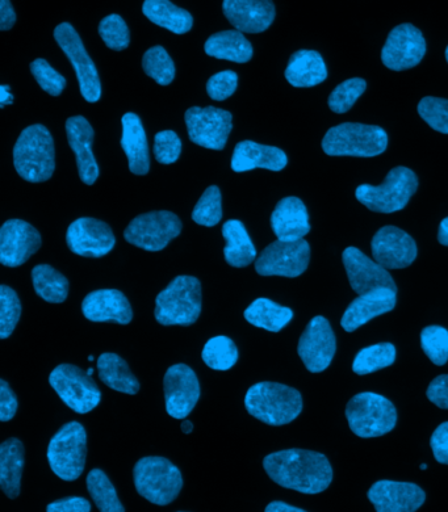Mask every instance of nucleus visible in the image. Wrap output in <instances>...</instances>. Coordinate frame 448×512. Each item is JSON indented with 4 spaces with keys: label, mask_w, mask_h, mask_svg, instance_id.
Masks as SVG:
<instances>
[{
    "label": "nucleus",
    "mask_w": 448,
    "mask_h": 512,
    "mask_svg": "<svg viewBox=\"0 0 448 512\" xmlns=\"http://www.w3.org/2000/svg\"><path fill=\"white\" fill-rule=\"evenodd\" d=\"M418 179L408 167H395L389 171L380 186L362 184L355 191L359 203L376 213H395L408 205L410 197L416 193Z\"/></svg>",
    "instance_id": "8"
},
{
    "label": "nucleus",
    "mask_w": 448,
    "mask_h": 512,
    "mask_svg": "<svg viewBox=\"0 0 448 512\" xmlns=\"http://www.w3.org/2000/svg\"><path fill=\"white\" fill-rule=\"evenodd\" d=\"M209 57L246 64L253 58V45L246 39L244 33L238 31H223L215 33L204 45Z\"/></svg>",
    "instance_id": "32"
},
{
    "label": "nucleus",
    "mask_w": 448,
    "mask_h": 512,
    "mask_svg": "<svg viewBox=\"0 0 448 512\" xmlns=\"http://www.w3.org/2000/svg\"><path fill=\"white\" fill-rule=\"evenodd\" d=\"M54 142L52 134L41 124L25 128L14 148V165L29 183H43L53 176Z\"/></svg>",
    "instance_id": "3"
},
{
    "label": "nucleus",
    "mask_w": 448,
    "mask_h": 512,
    "mask_svg": "<svg viewBox=\"0 0 448 512\" xmlns=\"http://www.w3.org/2000/svg\"><path fill=\"white\" fill-rule=\"evenodd\" d=\"M99 35L104 44L111 50L121 52L128 48L131 43V33L127 23L121 16L113 14L104 18L99 24Z\"/></svg>",
    "instance_id": "46"
},
{
    "label": "nucleus",
    "mask_w": 448,
    "mask_h": 512,
    "mask_svg": "<svg viewBox=\"0 0 448 512\" xmlns=\"http://www.w3.org/2000/svg\"><path fill=\"white\" fill-rule=\"evenodd\" d=\"M376 512H416L425 503V491L410 482L378 481L368 490Z\"/></svg>",
    "instance_id": "22"
},
{
    "label": "nucleus",
    "mask_w": 448,
    "mask_h": 512,
    "mask_svg": "<svg viewBox=\"0 0 448 512\" xmlns=\"http://www.w3.org/2000/svg\"><path fill=\"white\" fill-rule=\"evenodd\" d=\"M397 304L396 292L388 288L375 289L355 299L343 313L341 325L347 333H354L359 327L392 312Z\"/></svg>",
    "instance_id": "25"
},
{
    "label": "nucleus",
    "mask_w": 448,
    "mask_h": 512,
    "mask_svg": "<svg viewBox=\"0 0 448 512\" xmlns=\"http://www.w3.org/2000/svg\"><path fill=\"white\" fill-rule=\"evenodd\" d=\"M311 246L300 239L296 242L275 241L255 260V271L261 276L299 278L309 266Z\"/></svg>",
    "instance_id": "13"
},
{
    "label": "nucleus",
    "mask_w": 448,
    "mask_h": 512,
    "mask_svg": "<svg viewBox=\"0 0 448 512\" xmlns=\"http://www.w3.org/2000/svg\"><path fill=\"white\" fill-rule=\"evenodd\" d=\"M374 260L385 270H401L409 267L417 258L414 239L396 226H384L371 242Z\"/></svg>",
    "instance_id": "19"
},
{
    "label": "nucleus",
    "mask_w": 448,
    "mask_h": 512,
    "mask_svg": "<svg viewBox=\"0 0 448 512\" xmlns=\"http://www.w3.org/2000/svg\"><path fill=\"white\" fill-rule=\"evenodd\" d=\"M32 283L37 295L50 304H62L68 299V279L48 264H39L33 268Z\"/></svg>",
    "instance_id": "37"
},
{
    "label": "nucleus",
    "mask_w": 448,
    "mask_h": 512,
    "mask_svg": "<svg viewBox=\"0 0 448 512\" xmlns=\"http://www.w3.org/2000/svg\"><path fill=\"white\" fill-rule=\"evenodd\" d=\"M238 86V75L232 70L220 71L212 75L207 82L209 98L216 102H224L236 92Z\"/></svg>",
    "instance_id": "50"
},
{
    "label": "nucleus",
    "mask_w": 448,
    "mask_h": 512,
    "mask_svg": "<svg viewBox=\"0 0 448 512\" xmlns=\"http://www.w3.org/2000/svg\"><path fill=\"white\" fill-rule=\"evenodd\" d=\"M182 232V221L177 214L169 211H157L140 214L133 218L125 229L124 238L131 245L142 250L162 251Z\"/></svg>",
    "instance_id": "11"
},
{
    "label": "nucleus",
    "mask_w": 448,
    "mask_h": 512,
    "mask_svg": "<svg viewBox=\"0 0 448 512\" xmlns=\"http://www.w3.org/2000/svg\"><path fill=\"white\" fill-rule=\"evenodd\" d=\"M121 148L127 155L129 170L135 175H146L150 170L148 137L144 125L136 113H125L123 120Z\"/></svg>",
    "instance_id": "29"
},
{
    "label": "nucleus",
    "mask_w": 448,
    "mask_h": 512,
    "mask_svg": "<svg viewBox=\"0 0 448 512\" xmlns=\"http://www.w3.org/2000/svg\"><path fill=\"white\" fill-rule=\"evenodd\" d=\"M46 512H91V503L82 497L58 499L46 507Z\"/></svg>",
    "instance_id": "54"
},
{
    "label": "nucleus",
    "mask_w": 448,
    "mask_h": 512,
    "mask_svg": "<svg viewBox=\"0 0 448 512\" xmlns=\"http://www.w3.org/2000/svg\"><path fill=\"white\" fill-rule=\"evenodd\" d=\"M337 351L336 334L325 317H314L301 335L297 354L312 373H321L332 364Z\"/></svg>",
    "instance_id": "16"
},
{
    "label": "nucleus",
    "mask_w": 448,
    "mask_h": 512,
    "mask_svg": "<svg viewBox=\"0 0 448 512\" xmlns=\"http://www.w3.org/2000/svg\"><path fill=\"white\" fill-rule=\"evenodd\" d=\"M418 113L430 128L448 134V100L427 96L418 104Z\"/></svg>",
    "instance_id": "47"
},
{
    "label": "nucleus",
    "mask_w": 448,
    "mask_h": 512,
    "mask_svg": "<svg viewBox=\"0 0 448 512\" xmlns=\"http://www.w3.org/2000/svg\"><path fill=\"white\" fill-rule=\"evenodd\" d=\"M435 460L443 465H448V422L442 423L433 432L430 439Z\"/></svg>",
    "instance_id": "52"
},
{
    "label": "nucleus",
    "mask_w": 448,
    "mask_h": 512,
    "mask_svg": "<svg viewBox=\"0 0 448 512\" xmlns=\"http://www.w3.org/2000/svg\"><path fill=\"white\" fill-rule=\"evenodd\" d=\"M238 348L236 343L228 337H215L209 339L203 348V362L215 371H229L238 362Z\"/></svg>",
    "instance_id": "40"
},
{
    "label": "nucleus",
    "mask_w": 448,
    "mask_h": 512,
    "mask_svg": "<svg viewBox=\"0 0 448 512\" xmlns=\"http://www.w3.org/2000/svg\"><path fill=\"white\" fill-rule=\"evenodd\" d=\"M328 78L324 58L314 50H299L292 54L286 69V79L293 87L309 88Z\"/></svg>",
    "instance_id": "30"
},
{
    "label": "nucleus",
    "mask_w": 448,
    "mask_h": 512,
    "mask_svg": "<svg viewBox=\"0 0 448 512\" xmlns=\"http://www.w3.org/2000/svg\"><path fill=\"white\" fill-rule=\"evenodd\" d=\"M12 100H14V98H12L10 87H0V103H2V108L6 106V104H12Z\"/></svg>",
    "instance_id": "58"
},
{
    "label": "nucleus",
    "mask_w": 448,
    "mask_h": 512,
    "mask_svg": "<svg viewBox=\"0 0 448 512\" xmlns=\"http://www.w3.org/2000/svg\"><path fill=\"white\" fill-rule=\"evenodd\" d=\"M99 379L106 384L108 388L116 390V392L135 396L140 390V383L133 375L131 368L123 358L119 355L107 352L102 354L98 359Z\"/></svg>",
    "instance_id": "34"
},
{
    "label": "nucleus",
    "mask_w": 448,
    "mask_h": 512,
    "mask_svg": "<svg viewBox=\"0 0 448 512\" xmlns=\"http://www.w3.org/2000/svg\"><path fill=\"white\" fill-rule=\"evenodd\" d=\"M82 313L91 322L128 325L133 320L131 304L117 289H99L89 293L82 302Z\"/></svg>",
    "instance_id": "23"
},
{
    "label": "nucleus",
    "mask_w": 448,
    "mask_h": 512,
    "mask_svg": "<svg viewBox=\"0 0 448 512\" xmlns=\"http://www.w3.org/2000/svg\"><path fill=\"white\" fill-rule=\"evenodd\" d=\"M142 12L150 22L167 29L175 35L190 32L194 19L190 12L175 6L169 0H146Z\"/></svg>",
    "instance_id": "35"
},
{
    "label": "nucleus",
    "mask_w": 448,
    "mask_h": 512,
    "mask_svg": "<svg viewBox=\"0 0 448 512\" xmlns=\"http://www.w3.org/2000/svg\"><path fill=\"white\" fill-rule=\"evenodd\" d=\"M133 478L137 493L153 505H170L183 488L182 473L165 457L149 456L138 460Z\"/></svg>",
    "instance_id": "6"
},
{
    "label": "nucleus",
    "mask_w": 448,
    "mask_h": 512,
    "mask_svg": "<svg viewBox=\"0 0 448 512\" xmlns=\"http://www.w3.org/2000/svg\"><path fill=\"white\" fill-rule=\"evenodd\" d=\"M366 88L367 83L364 79H347V81L342 82L341 85L336 87V90L330 94L328 100L329 108L332 109L334 113H338V115L350 111L354 104L357 103L360 96L364 94Z\"/></svg>",
    "instance_id": "45"
},
{
    "label": "nucleus",
    "mask_w": 448,
    "mask_h": 512,
    "mask_svg": "<svg viewBox=\"0 0 448 512\" xmlns=\"http://www.w3.org/2000/svg\"><path fill=\"white\" fill-rule=\"evenodd\" d=\"M426 396L439 409L448 410V375L435 377L427 388Z\"/></svg>",
    "instance_id": "53"
},
{
    "label": "nucleus",
    "mask_w": 448,
    "mask_h": 512,
    "mask_svg": "<svg viewBox=\"0 0 448 512\" xmlns=\"http://www.w3.org/2000/svg\"><path fill=\"white\" fill-rule=\"evenodd\" d=\"M24 446L11 438L0 446V486L10 499L19 497L24 468Z\"/></svg>",
    "instance_id": "31"
},
{
    "label": "nucleus",
    "mask_w": 448,
    "mask_h": 512,
    "mask_svg": "<svg viewBox=\"0 0 448 512\" xmlns=\"http://www.w3.org/2000/svg\"><path fill=\"white\" fill-rule=\"evenodd\" d=\"M31 71L39 86L45 92L52 96H60L66 87L64 75L58 73L50 66L49 62L43 58H37L31 64Z\"/></svg>",
    "instance_id": "48"
},
{
    "label": "nucleus",
    "mask_w": 448,
    "mask_h": 512,
    "mask_svg": "<svg viewBox=\"0 0 448 512\" xmlns=\"http://www.w3.org/2000/svg\"><path fill=\"white\" fill-rule=\"evenodd\" d=\"M18 406V398L12 392L10 385L7 381L0 380V421H11L18 411Z\"/></svg>",
    "instance_id": "51"
},
{
    "label": "nucleus",
    "mask_w": 448,
    "mask_h": 512,
    "mask_svg": "<svg viewBox=\"0 0 448 512\" xmlns=\"http://www.w3.org/2000/svg\"><path fill=\"white\" fill-rule=\"evenodd\" d=\"M180 430H182L183 434L190 435L191 432L194 431V425H192L191 421L183 419L182 425H180Z\"/></svg>",
    "instance_id": "59"
},
{
    "label": "nucleus",
    "mask_w": 448,
    "mask_h": 512,
    "mask_svg": "<svg viewBox=\"0 0 448 512\" xmlns=\"http://www.w3.org/2000/svg\"><path fill=\"white\" fill-rule=\"evenodd\" d=\"M43 243L41 235L23 220H8L0 229V262L3 266H22Z\"/></svg>",
    "instance_id": "20"
},
{
    "label": "nucleus",
    "mask_w": 448,
    "mask_h": 512,
    "mask_svg": "<svg viewBox=\"0 0 448 512\" xmlns=\"http://www.w3.org/2000/svg\"><path fill=\"white\" fill-rule=\"evenodd\" d=\"M202 313V284L194 276H178L156 299L154 316L163 326H191Z\"/></svg>",
    "instance_id": "4"
},
{
    "label": "nucleus",
    "mask_w": 448,
    "mask_h": 512,
    "mask_svg": "<svg viewBox=\"0 0 448 512\" xmlns=\"http://www.w3.org/2000/svg\"><path fill=\"white\" fill-rule=\"evenodd\" d=\"M426 40L420 29L412 24H401L389 33L381 50V61L393 71L413 69L424 60Z\"/></svg>",
    "instance_id": "15"
},
{
    "label": "nucleus",
    "mask_w": 448,
    "mask_h": 512,
    "mask_svg": "<svg viewBox=\"0 0 448 512\" xmlns=\"http://www.w3.org/2000/svg\"><path fill=\"white\" fill-rule=\"evenodd\" d=\"M223 11L241 33L265 32L275 20V6L269 0H225Z\"/></svg>",
    "instance_id": "24"
},
{
    "label": "nucleus",
    "mask_w": 448,
    "mask_h": 512,
    "mask_svg": "<svg viewBox=\"0 0 448 512\" xmlns=\"http://www.w3.org/2000/svg\"><path fill=\"white\" fill-rule=\"evenodd\" d=\"M271 228L278 241L296 242L311 232L307 207L299 197H284L271 214Z\"/></svg>",
    "instance_id": "27"
},
{
    "label": "nucleus",
    "mask_w": 448,
    "mask_h": 512,
    "mask_svg": "<svg viewBox=\"0 0 448 512\" xmlns=\"http://www.w3.org/2000/svg\"><path fill=\"white\" fill-rule=\"evenodd\" d=\"M87 434L78 422H70L53 436L48 447L50 469L64 481H75L86 468Z\"/></svg>",
    "instance_id": "9"
},
{
    "label": "nucleus",
    "mask_w": 448,
    "mask_h": 512,
    "mask_svg": "<svg viewBox=\"0 0 448 512\" xmlns=\"http://www.w3.org/2000/svg\"><path fill=\"white\" fill-rule=\"evenodd\" d=\"M427 469V465L426 464H422L421 465V470H426Z\"/></svg>",
    "instance_id": "61"
},
{
    "label": "nucleus",
    "mask_w": 448,
    "mask_h": 512,
    "mask_svg": "<svg viewBox=\"0 0 448 512\" xmlns=\"http://www.w3.org/2000/svg\"><path fill=\"white\" fill-rule=\"evenodd\" d=\"M16 23V14L12 4L7 0L0 2V29L2 31H8L14 27Z\"/></svg>",
    "instance_id": "55"
},
{
    "label": "nucleus",
    "mask_w": 448,
    "mask_h": 512,
    "mask_svg": "<svg viewBox=\"0 0 448 512\" xmlns=\"http://www.w3.org/2000/svg\"><path fill=\"white\" fill-rule=\"evenodd\" d=\"M346 418L350 430L359 438H379L396 427L397 411L388 398L378 393L363 392L347 404Z\"/></svg>",
    "instance_id": "7"
},
{
    "label": "nucleus",
    "mask_w": 448,
    "mask_h": 512,
    "mask_svg": "<svg viewBox=\"0 0 448 512\" xmlns=\"http://www.w3.org/2000/svg\"><path fill=\"white\" fill-rule=\"evenodd\" d=\"M446 60L448 62V46H447V49H446Z\"/></svg>",
    "instance_id": "62"
},
{
    "label": "nucleus",
    "mask_w": 448,
    "mask_h": 512,
    "mask_svg": "<svg viewBox=\"0 0 448 512\" xmlns=\"http://www.w3.org/2000/svg\"><path fill=\"white\" fill-rule=\"evenodd\" d=\"M387 132L378 125L345 123L328 130L322 150L330 157H378L387 150Z\"/></svg>",
    "instance_id": "5"
},
{
    "label": "nucleus",
    "mask_w": 448,
    "mask_h": 512,
    "mask_svg": "<svg viewBox=\"0 0 448 512\" xmlns=\"http://www.w3.org/2000/svg\"><path fill=\"white\" fill-rule=\"evenodd\" d=\"M66 136L71 150L74 151L79 176L83 183L92 186L99 178V166L95 155L92 153L94 142V129L83 116L70 117L66 121Z\"/></svg>",
    "instance_id": "26"
},
{
    "label": "nucleus",
    "mask_w": 448,
    "mask_h": 512,
    "mask_svg": "<svg viewBox=\"0 0 448 512\" xmlns=\"http://www.w3.org/2000/svg\"><path fill=\"white\" fill-rule=\"evenodd\" d=\"M223 237L226 241L224 256L229 266L244 268L257 258L254 243L241 221H226L223 225Z\"/></svg>",
    "instance_id": "33"
},
{
    "label": "nucleus",
    "mask_w": 448,
    "mask_h": 512,
    "mask_svg": "<svg viewBox=\"0 0 448 512\" xmlns=\"http://www.w3.org/2000/svg\"><path fill=\"white\" fill-rule=\"evenodd\" d=\"M265 512H307L305 510L299 509V507H293L288 505V503L275 501L271 502L269 506L266 507Z\"/></svg>",
    "instance_id": "56"
},
{
    "label": "nucleus",
    "mask_w": 448,
    "mask_h": 512,
    "mask_svg": "<svg viewBox=\"0 0 448 512\" xmlns=\"http://www.w3.org/2000/svg\"><path fill=\"white\" fill-rule=\"evenodd\" d=\"M263 468L275 484L303 494H320L333 481L328 457L307 449L271 453L263 460Z\"/></svg>",
    "instance_id": "1"
},
{
    "label": "nucleus",
    "mask_w": 448,
    "mask_h": 512,
    "mask_svg": "<svg viewBox=\"0 0 448 512\" xmlns=\"http://www.w3.org/2000/svg\"><path fill=\"white\" fill-rule=\"evenodd\" d=\"M182 153V141L173 130H163L154 137V155L161 165H173Z\"/></svg>",
    "instance_id": "49"
},
{
    "label": "nucleus",
    "mask_w": 448,
    "mask_h": 512,
    "mask_svg": "<svg viewBox=\"0 0 448 512\" xmlns=\"http://www.w3.org/2000/svg\"><path fill=\"white\" fill-rule=\"evenodd\" d=\"M54 39L64 50L77 73L83 98L89 103L99 102L100 96H102V83H100L98 70L73 25L70 23L58 25L54 29Z\"/></svg>",
    "instance_id": "12"
},
{
    "label": "nucleus",
    "mask_w": 448,
    "mask_h": 512,
    "mask_svg": "<svg viewBox=\"0 0 448 512\" xmlns=\"http://www.w3.org/2000/svg\"><path fill=\"white\" fill-rule=\"evenodd\" d=\"M342 260L351 288L359 296L380 288L397 292L396 283L391 274L357 247H347L343 251Z\"/></svg>",
    "instance_id": "21"
},
{
    "label": "nucleus",
    "mask_w": 448,
    "mask_h": 512,
    "mask_svg": "<svg viewBox=\"0 0 448 512\" xmlns=\"http://www.w3.org/2000/svg\"><path fill=\"white\" fill-rule=\"evenodd\" d=\"M184 120L190 140L205 149L223 150L233 129L232 113L216 107H191Z\"/></svg>",
    "instance_id": "14"
},
{
    "label": "nucleus",
    "mask_w": 448,
    "mask_h": 512,
    "mask_svg": "<svg viewBox=\"0 0 448 512\" xmlns=\"http://www.w3.org/2000/svg\"><path fill=\"white\" fill-rule=\"evenodd\" d=\"M66 242L71 253L85 258H103L115 247L116 238L106 222L83 217L69 226Z\"/></svg>",
    "instance_id": "18"
},
{
    "label": "nucleus",
    "mask_w": 448,
    "mask_h": 512,
    "mask_svg": "<svg viewBox=\"0 0 448 512\" xmlns=\"http://www.w3.org/2000/svg\"><path fill=\"white\" fill-rule=\"evenodd\" d=\"M20 316H22V302L18 293L7 285H2L0 287V338L11 337Z\"/></svg>",
    "instance_id": "43"
},
{
    "label": "nucleus",
    "mask_w": 448,
    "mask_h": 512,
    "mask_svg": "<svg viewBox=\"0 0 448 512\" xmlns=\"http://www.w3.org/2000/svg\"><path fill=\"white\" fill-rule=\"evenodd\" d=\"M245 407L247 413L266 425L284 426L303 411V397L291 386L265 381L247 390Z\"/></svg>",
    "instance_id": "2"
},
{
    "label": "nucleus",
    "mask_w": 448,
    "mask_h": 512,
    "mask_svg": "<svg viewBox=\"0 0 448 512\" xmlns=\"http://www.w3.org/2000/svg\"><path fill=\"white\" fill-rule=\"evenodd\" d=\"M396 362V347L392 343H378L363 348L355 356L353 371L359 376L370 375Z\"/></svg>",
    "instance_id": "38"
},
{
    "label": "nucleus",
    "mask_w": 448,
    "mask_h": 512,
    "mask_svg": "<svg viewBox=\"0 0 448 512\" xmlns=\"http://www.w3.org/2000/svg\"><path fill=\"white\" fill-rule=\"evenodd\" d=\"M87 489L100 512H125L115 486L102 469H92L87 476Z\"/></svg>",
    "instance_id": "39"
},
{
    "label": "nucleus",
    "mask_w": 448,
    "mask_h": 512,
    "mask_svg": "<svg viewBox=\"0 0 448 512\" xmlns=\"http://www.w3.org/2000/svg\"><path fill=\"white\" fill-rule=\"evenodd\" d=\"M142 67L145 74L161 86H169L175 78V65L163 46H154L144 54Z\"/></svg>",
    "instance_id": "41"
},
{
    "label": "nucleus",
    "mask_w": 448,
    "mask_h": 512,
    "mask_svg": "<svg viewBox=\"0 0 448 512\" xmlns=\"http://www.w3.org/2000/svg\"><path fill=\"white\" fill-rule=\"evenodd\" d=\"M87 375H89L90 377L94 375V369L89 368V371H87Z\"/></svg>",
    "instance_id": "60"
},
{
    "label": "nucleus",
    "mask_w": 448,
    "mask_h": 512,
    "mask_svg": "<svg viewBox=\"0 0 448 512\" xmlns=\"http://www.w3.org/2000/svg\"><path fill=\"white\" fill-rule=\"evenodd\" d=\"M245 320L259 329L279 333L292 321L290 308L276 304L269 299H257L245 310Z\"/></svg>",
    "instance_id": "36"
},
{
    "label": "nucleus",
    "mask_w": 448,
    "mask_h": 512,
    "mask_svg": "<svg viewBox=\"0 0 448 512\" xmlns=\"http://www.w3.org/2000/svg\"><path fill=\"white\" fill-rule=\"evenodd\" d=\"M166 411L175 419H186L200 398V383L196 373L186 364L167 369L165 380Z\"/></svg>",
    "instance_id": "17"
},
{
    "label": "nucleus",
    "mask_w": 448,
    "mask_h": 512,
    "mask_svg": "<svg viewBox=\"0 0 448 512\" xmlns=\"http://www.w3.org/2000/svg\"><path fill=\"white\" fill-rule=\"evenodd\" d=\"M288 158L282 149L275 146L242 141L233 151L232 170L246 172L254 169L282 171L286 169Z\"/></svg>",
    "instance_id": "28"
},
{
    "label": "nucleus",
    "mask_w": 448,
    "mask_h": 512,
    "mask_svg": "<svg viewBox=\"0 0 448 512\" xmlns=\"http://www.w3.org/2000/svg\"><path fill=\"white\" fill-rule=\"evenodd\" d=\"M421 347L430 362L442 367L448 362V330L427 326L421 333Z\"/></svg>",
    "instance_id": "44"
},
{
    "label": "nucleus",
    "mask_w": 448,
    "mask_h": 512,
    "mask_svg": "<svg viewBox=\"0 0 448 512\" xmlns=\"http://www.w3.org/2000/svg\"><path fill=\"white\" fill-rule=\"evenodd\" d=\"M49 384L66 406L77 414H87L102 401V392L87 372L73 364H61L53 369Z\"/></svg>",
    "instance_id": "10"
},
{
    "label": "nucleus",
    "mask_w": 448,
    "mask_h": 512,
    "mask_svg": "<svg viewBox=\"0 0 448 512\" xmlns=\"http://www.w3.org/2000/svg\"><path fill=\"white\" fill-rule=\"evenodd\" d=\"M438 241L443 246H448V217L439 225Z\"/></svg>",
    "instance_id": "57"
},
{
    "label": "nucleus",
    "mask_w": 448,
    "mask_h": 512,
    "mask_svg": "<svg viewBox=\"0 0 448 512\" xmlns=\"http://www.w3.org/2000/svg\"><path fill=\"white\" fill-rule=\"evenodd\" d=\"M221 218H223V205H221L219 187H208L192 211V220L196 224L213 228L219 224Z\"/></svg>",
    "instance_id": "42"
}]
</instances>
